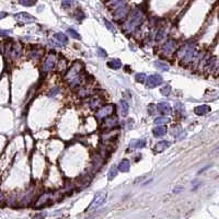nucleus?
<instances>
[{
	"instance_id": "39448f33",
	"label": "nucleus",
	"mask_w": 219,
	"mask_h": 219,
	"mask_svg": "<svg viewBox=\"0 0 219 219\" xmlns=\"http://www.w3.org/2000/svg\"><path fill=\"white\" fill-rule=\"evenodd\" d=\"M49 202H52V193H44L43 195L39 196V199L36 201L35 207L43 208V207H45V206L49 205Z\"/></svg>"
},
{
	"instance_id": "c756f323",
	"label": "nucleus",
	"mask_w": 219,
	"mask_h": 219,
	"mask_svg": "<svg viewBox=\"0 0 219 219\" xmlns=\"http://www.w3.org/2000/svg\"><path fill=\"white\" fill-rule=\"evenodd\" d=\"M100 103H101V101H100V100H94V101L91 102V107H92V108H95L97 106H99Z\"/></svg>"
},
{
	"instance_id": "9b49d317",
	"label": "nucleus",
	"mask_w": 219,
	"mask_h": 219,
	"mask_svg": "<svg viewBox=\"0 0 219 219\" xmlns=\"http://www.w3.org/2000/svg\"><path fill=\"white\" fill-rule=\"evenodd\" d=\"M157 108L158 111H159V113L163 114V115H168V114L171 113V106L169 105L168 103H166V102H161V103H159L157 105Z\"/></svg>"
},
{
	"instance_id": "6e6552de",
	"label": "nucleus",
	"mask_w": 219,
	"mask_h": 219,
	"mask_svg": "<svg viewBox=\"0 0 219 219\" xmlns=\"http://www.w3.org/2000/svg\"><path fill=\"white\" fill-rule=\"evenodd\" d=\"M55 66V55L54 54H51L46 57V59L44 60L43 66H42V71L43 72H47L49 70H52Z\"/></svg>"
},
{
	"instance_id": "dca6fc26",
	"label": "nucleus",
	"mask_w": 219,
	"mask_h": 219,
	"mask_svg": "<svg viewBox=\"0 0 219 219\" xmlns=\"http://www.w3.org/2000/svg\"><path fill=\"white\" fill-rule=\"evenodd\" d=\"M152 133H153V135H155L156 137H161V136H163V135H166L167 128H166V126H158V127H156V128H153Z\"/></svg>"
},
{
	"instance_id": "0eeeda50",
	"label": "nucleus",
	"mask_w": 219,
	"mask_h": 219,
	"mask_svg": "<svg viewBox=\"0 0 219 219\" xmlns=\"http://www.w3.org/2000/svg\"><path fill=\"white\" fill-rule=\"evenodd\" d=\"M127 13H128V8H127L126 3H124V5L115 8V11L113 12V16L115 20L120 21L122 19H124L127 16Z\"/></svg>"
},
{
	"instance_id": "20e7f679",
	"label": "nucleus",
	"mask_w": 219,
	"mask_h": 219,
	"mask_svg": "<svg viewBox=\"0 0 219 219\" xmlns=\"http://www.w3.org/2000/svg\"><path fill=\"white\" fill-rule=\"evenodd\" d=\"M180 58L185 62H189L194 57V48L193 46H189V45H186L184 46L182 49L180 51V54H179Z\"/></svg>"
},
{
	"instance_id": "412c9836",
	"label": "nucleus",
	"mask_w": 219,
	"mask_h": 219,
	"mask_svg": "<svg viewBox=\"0 0 219 219\" xmlns=\"http://www.w3.org/2000/svg\"><path fill=\"white\" fill-rule=\"evenodd\" d=\"M116 175H117V168H116L115 166H112L110 171H108V180L110 181L113 180Z\"/></svg>"
},
{
	"instance_id": "7ed1b4c3",
	"label": "nucleus",
	"mask_w": 219,
	"mask_h": 219,
	"mask_svg": "<svg viewBox=\"0 0 219 219\" xmlns=\"http://www.w3.org/2000/svg\"><path fill=\"white\" fill-rule=\"evenodd\" d=\"M114 113V105L113 104H108V105H104L100 108L99 111L97 112L95 116L99 120H105L106 117L111 116Z\"/></svg>"
},
{
	"instance_id": "aec40b11",
	"label": "nucleus",
	"mask_w": 219,
	"mask_h": 219,
	"mask_svg": "<svg viewBox=\"0 0 219 219\" xmlns=\"http://www.w3.org/2000/svg\"><path fill=\"white\" fill-rule=\"evenodd\" d=\"M55 39H57L58 42H60L62 44H67L68 42V39H67V35H65L64 33H56L55 34Z\"/></svg>"
},
{
	"instance_id": "f8f14e48",
	"label": "nucleus",
	"mask_w": 219,
	"mask_h": 219,
	"mask_svg": "<svg viewBox=\"0 0 219 219\" xmlns=\"http://www.w3.org/2000/svg\"><path fill=\"white\" fill-rule=\"evenodd\" d=\"M174 47H175V42L172 41V39H170V41H168L163 45L162 52H163L166 55H168V54H171L173 51H174Z\"/></svg>"
},
{
	"instance_id": "1a4fd4ad",
	"label": "nucleus",
	"mask_w": 219,
	"mask_h": 219,
	"mask_svg": "<svg viewBox=\"0 0 219 219\" xmlns=\"http://www.w3.org/2000/svg\"><path fill=\"white\" fill-rule=\"evenodd\" d=\"M16 20L20 21V22H23V23H31V22H34L35 18L31 14L26 13V12H20V13H16L14 16Z\"/></svg>"
},
{
	"instance_id": "423d86ee",
	"label": "nucleus",
	"mask_w": 219,
	"mask_h": 219,
	"mask_svg": "<svg viewBox=\"0 0 219 219\" xmlns=\"http://www.w3.org/2000/svg\"><path fill=\"white\" fill-rule=\"evenodd\" d=\"M163 81L162 77L160 75H151L147 78V81H146V84H147L148 88H156L158 85H160Z\"/></svg>"
},
{
	"instance_id": "f257e3e1",
	"label": "nucleus",
	"mask_w": 219,
	"mask_h": 219,
	"mask_svg": "<svg viewBox=\"0 0 219 219\" xmlns=\"http://www.w3.org/2000/svg\"><path fill=\"white\" fill-rule=\"evenodd\" d=\"M144 20V13L141 12L140 9H134V11L131 12L130 16H129L128 21L126 22V24L124 25V29L126 32L130 33L135 30L136 28H138Z\"/></svg>"
},
{
	"instance_id": "9d476101",
	"label": "nucleus",
	"mask_w": 219,
	"mask_h": 219,
	"mask_svg": "<svg viewBox=\"0 0 219 219\" xmlns=\"http://www.w3.org/2000/svg\"><path fill=\"white\" fill-rule=\"evenodd\" d=\"M117 126V120L116 118H108V120H105L103 122V129H107V130H111V129L115 128Z\"/></svg>"
},
{
	"instance_id": "5701e85b",
	"label": "nucleus",
	"mask_w": 219,
	"mask_h": 219,
	"mask_svg": "<svg viewBox=\"0 0 219 219\" xmlns=\"http://www.w3.org/2000/svg\"><path fill=\"white\" fill-rule=\"evenodd\" d=\"M36 1L37 0H19V3H21L22 6H25V7H31V6H34Z\"/></svg>"
},
{
	"instance_id": "bb28decb",
	"label": "nucleus",
	"mask_w": 219,
	"mask_h": 219,
	"mask_svg": "<svg viewBox=\"0 0 219 219\" xmlns=\"http://www.w3.org/2000/svg\"><path fill=\"white\" fill-rule=\"evenodd\" d=\"M135 78H136V80L138 81V82H143V81H145V79H146V75L145 74H137Z\"/></svg>"
},
{
	"instance_id": "ddd939ff",
	"label": "nucleus",
	"mask_w": 219,
	"mask_h": 219,
	"mask_svg": "<svg viewBox=\"0 0 219 219\" xmlns=\"http://www.w3.org/2000/svg\"><path fill=\"white\" fill-rule=\"evenodd\" d=\"M118 105H120L121 115H122L123 117H126L127 114H128V110H129L128 103H127V102L125 101V100H121L120 103H118Z\"/></svg>"
},
{
	"instance_id": "4be33fe9",
	"label": "nucleus",
	"mask_w": 219,
	"mask_h": 219,
	"mask_svg": "<svg viewBox=\"0 0 219 219\" xmlns=\"http://www.w3.org/2000/svg\"><path fill=\"white\" fill-rule=\"evenodd\" d=\"M155 66L158 68V69H160V70H163V71H167V70L169 69V66L166 64V62H155Z\"/></svg>"
},
{
	"instance_id": "473e14b6",
	"label": "nucleus",
	"mask_w": 219,
	"mask_h": 219,
	"mask_svg": "<svg viewBox=\"0 0 219 219\" xmlns=\"http://www.w3.org/2000/svg\"><path fill=\"white\" fill-rule=\"evenodd\" d=\"M5 34H10V31H2V32H0V36H6Z\"/></svg>"
},
{
	"instance_id": "2f4dec72",
	"label": "nucleus",
	"mask_w": 219,
	"mask_h": 219,
	"mask_svg": "<svg viewBox=\"0 0 219 219\" xmlns=\"http://www.w3.org/2000/svg\"><path fill=\"white\" fill-rule=\"evenodd\" d=\"M99 55H100V56H102V57H105V56H106L105 51H104V49L99 48Z\"/></svg>"
},
{
	"instance_id": "4468645a",
	"label": "nucleus",
	"mask_w": 219,
	"mask_h": 219,
	"mask_svg": "<svg viewBox=\"0 0 219 219\" xmlns=\"http://www.w3.org/2000/svg\"><path fill=\"white\" fill-rule=\"evenodd\" d=\"M209 111H210V107L208 105H198L194 108V112H195V114H197V115H205V114H207Z\"/></svg>"
},
{
	"instance_id": "72a5a7b5",
	"label": "nucleus",
	"mask_w": 219,
	"mask_h": 219,
	"mask_svg": "<svg viewBox=\"0 0 219 219\" xmlns=\"http://www.w3.org/2000/svg\"><path fill=\"white\" fill-rule=\"evenodd\" d=\"M5 16H7V13H6V12H0V20L3 19Z\"/></svg>"
},
{
	"instance_id": "f3484780",
	"label": "nucleus",
	"mask_w": 219,
	"mask_h": 219,
	"mask_svg": "<svg viewBox=\"0 0 219 219\" xmlns=\"http://www.w3.org/2000/svg\"><path fill=\"white\" fill-rule=\"evenodd\" d=\"M129 167H130L129 161L127 159H124L120 162V164H118V170H120L121 172H127V171L129 170Z\"/></svg>"
},
{
	"instance_id": "7c9ffc66",
	"label": "nucleus",
	"mask_w": 219,
	"mask_h": 219,
	"mask_svg": "<svg viewBox=\"0 0 219 219\" xmlns=\"http://www.w3.org/2000/svg\"><path fill=\"white\" fill-rule=\"evenodd\" d=\"M58 91H59V89H58V88H54L53 90H52L51 92L48 93V94H49V97H53V95H54V94H56V93H57Z\"/></svg>"
},
{
	"instance_id": "6ab92c4d",
	"label": "nucleus",
	"mask_w": 219,
	"mask_h": 219,
	"mask_svg": "<svg viewBox=\"0 0 219 219\" xmlns=\"http://www.w3.org/2000/svg\"><path fill=\"white\" fill-rule=\"evenodd\" d=\"M108 67H111L112 69H120L122 67V62L120 59H111L107 62Z\"/></svg>"
},
{
	"instance_id": "b1692460",
	"label": "nucleus",
	"mask_w": 219,
	"mask_h": 219,
	"mask_svg": "<svg viewBox=\"0 0 219 219\" xmlns=\"http://www.w3.org/2000/svg\"><path fill=\"white\" fill-rule=\"evenodd\" d=\"M161 93L164 95V97H167V95H169L170 94V92H171V87L170 85H163V87L161 88Z\"/></svg>"
},
{
	"instance_id": "a211bd4d",
	"label": "nucleus",
	"mask_w": 219,
	"mask_h": 219,
	"mask_svg": "<svg viewBox=\"0 0 219 219\" xmlns=\"http://www.w3.org/2000/svg\"><path fill=\"white\" fill-rule=\"evenodd\" d=\"M146 140L145 139H139V140H135L130 144V148H135V149H141V148L146 147Z\"/></svg>"
},
{
	"instance_id": "2eb2a0df",
	"label": "nucleus",
	"mask_w": 219,
	"mask_h": 219,
	"mask_svg": "<svg viewBox=\"0 0 219 219\" xmlns=\"http://www.w3.org/2000/svg\"><path fill=\"white\" fill-rule=\"evenodd\" d=\"M169 146H170V143H169V141L161 140V141H159V143H157V145L155 146L153 150H155L156 152H161V151H163V150H166Z\"/></svg>"
},
{
	"instance_id": "f704fd0d",
	"label": "nucleus",
	"mask_w": 219,
	"mask_h": 219,
	"mask_svg": "<svg viewBox=\"0 0 219 219\" xmlns=\"http://www.w3.org/2000/svg\"><path fill=\"white\" fill-rule=\"evenodd\" d=\"M218 149H219V148H218Z\"/></svg>"
},
{
	"instance_id": "f03ea898",
	"label": "nucleus",
	"mask_w": 219,
	"mask_h": 219,
	"mask_svg": "<svg viewBox=\"0 0 219 219\" xmlns=\"http://www.w3.org/2000/svg\"><path fill=\"white\" fill-rule=\"evenodd\" d=\"M106 197H107L106 192H99V193H97V195H95L94 198L92 199V202H91L88 210H89V212H94V210H97L98 208H100L105 203Z\"/></svg>"
},
{
	"instance_id": "cd10ccee",
	"label": "nucleus",
	"mask_w": 219,
	"mask_h": 219,
	"mask_svg": "<svg viewBox=\"0 0 219 219\" xmlns=\"http://www.w3.org/2000/svg\"><path fill=\"white\" fill-rule=\"evenodd\" d=\"M62 7L68 8L74 3V0H62Z\"/></svg>"
},
{
	"instance_id": "a878e982",
	"label": "nucleus",
	"mask_w": 219,
	"mask_h": 219,
	"mask_svg": "<svg viewBox=\"0 0 219 219\" xmlns=\"http://www.w3.org/2000/svg\"><path fill=\"white\" fill-rule=\"evenodd\" d=\"M167 123H169V118L167 117H158L155 120V124H167Z\"/></svg>"
},
{
	"instance_id": "c85d7f7f",
	"label": "nucleus",
	"mask_w": 219,
	"mask_h": 219,
	"mask_svg": "<svg viewBox=\"0 0 219 219\" xmlns=\"http://www.w3.org/2000/svg\"><path fill=\"white\" fill-rule=\"evenodd\" d=\"M104 23H105L106 28H107V29H108V30H110V31H112V33H114V32H115V30H114L113 25H112V24H111V23H110V22H108V21L104 20Z\"/></svg>"
},
{
	"instance_id": "393cba45",
	"label": "nucleus",
	"mask_w": 219,
	"mask_h": 219,
	"mask_svg": "<svg viewBox=\"0 0 219 219\" xmlns=\"http://www.w3.org/2000/svg\"><path fill=\"white\" fill-rule=\"evenodd\" d=\"M67 32H68V34H70L72 37H75V39H81V36L79 35V33L76 32L75 30H72V29H68Z\"/></svg>"
}]
</instances>
